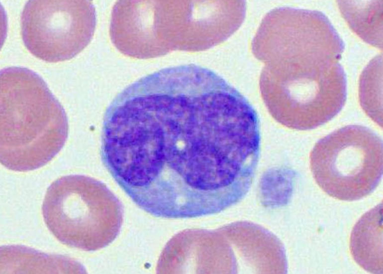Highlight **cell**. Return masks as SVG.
Wrapping results in <instances>:
<instances>
[{"label": "cell", "instance_id": "2", "mask_svg": "<svg viewBox=\"0 0 383 274\" xmlns=\"http://www.w3.org/2000/svg\"><path fill=\"white\" fill-rule=\"evenodd\" d=\"M0 162L26 172L39 168L61 150L68 135L65 110L33 71H0Z\"/></svg>", "mask_w": 383, "mask_h": 274}, {"label": "cell", "instance_id": "1", "mask_svg": "<svg viewBox=\"0 0 383 274\" xmlns=\"http://www.w3.org/2000/svg\"><path fill=\"white\" fill-rule=\"evenodd\" d=\"M260 150L257 114L224 80L166 74L125 92L115 113L111 158L163 194L200 201L247 191Z\"/></svg>", "mask_w": 383, "mask_h": 274}, {"label": "cell", "instance_id": "8", "mask_svg": "<svg viewBox=\"0 0 383 274\" xmlns=\"http://www.w3.org/2000/svg\"><path fill=\"white\" fill-rule=\"evenodd\" d=\"M382 232V203L364 214L352 231L351 254L356 262L370 273H383Z\"/></svg>", "mask_w": 383, "mask_h": 274}, {"label": "cell", "instance_id": "5", "mask_svg": "<svg viewBox=\"0 0 383 274\" xmlns=\"http://www.w3.org/2000/svg\"><path fill=\"white\" fill-rule=\"evenodd\" d=\"M262 98L269 113L290 129L308 130L328 122L344 106L346 76L342 65L302 72L263 68Z\"/></svg>", "mask_w": 383, "mask_h": 274}, {"label": "cell", "instance_id": "7", "mask_svg": "<svg viewBox=\"0 0 383 274\" xmlns=\"http://www.w3.org/2000/svg\"><path fill=\"white\" fill-rule=\"evenodd\" d=\"M21 34L36 57L56 63L70 60L91 42L96 25L95 7L86 0H32L21 16Z\"/></svg>", "mask_w": 383, "mask_h": 274}, {"label": "cell", "instance_id": "3", "mask_svg": "<svg viewBox=\"0 0 383 274\" xmlns=\"http://www.w3.org/2000/svg\"><path fill=\"white\" fill-rule=\"evenodd\" d=\"M42 212L47 227L58 241L85 251L112 243L123 215L121 202L105 185L79 174L62 176L51 184Z\"/></svg>", "mask_w": 383, "mask_h": 274}, {"label": "cell", "instance_id": "6", "mask_svg": "<svg viewBox=\"0 0 383 274\" xmlns=\"http://www.w3.org/2000/svg\"><path fill=\"white\" fill-rule=\"evenodd\" d=\"M309 159L312 175L326 193L343 201L359 200L381 180L382 139L366 127L348 125L318 140Z\"/></svg>", "mask_w": 383, "mask_h": 274}, {"label": "cell", "instance_id": "9", "mask_svg": "<svg viewBox=\"0 0 383 274\" xmlns=\"http://www.w3.org/2000/svg\"><path fill=\"white\" fill-rule=\"evenodd\" d=\"M343 16L365 42L382 48V1H338Z\"/></svg>", "mask_w": 383, "mask_h": 274}, {"label": "cell", "instance_id": "4", "mask_svg": "<svg viewBox=\"0 0 383 274\" xmlns=\"http://www.w3.org/2000/svg\"><path fill=\"white\" fill-rule=\"evenodd\" d=\"M344 48L323 13L287 6L266 14L252 42L253 54L264 64L299 69L335 65Z\"/></svg>", "mask_w": 383, "mask_h": 274}]
</instances>
